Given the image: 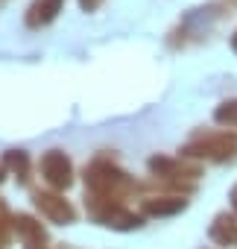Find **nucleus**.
Here are the masks:
<instances>
[{"label": "nucleus", "instance_id": "3", "mask_svg": "<svg viewBox=\"0 0 237 249\" xmlns=\"http://www.w3.org/2000/svg\"><path fill=\"white\" fill-rule=\"evenodd\" d=\"M217 120H222V123H231V126H237V100H234V103H222V106L217 108Z\"/></svg>", "mask_w": 237, "mask_h": 249}, {"label": "nucleus", "instance_id": "5", "mask_svg": "<svg viewBox=\"0 0 237 249\" xmlns=\"http://www.w3.org/2000/svg\"><path fill=\"white\" fill-rule=\"evenodd\" d=\"M231 44H234V50H237V36H234V38H231Z\"/></svg>", "mask_w": 237, "mask_h": 249}, {"label": "nucleus", "instance_id": "1", "mask_svg": "<svg viewBox=\"0 0 237 249\" xmlns=\"http://www.w3.org/2000/svg\"><path fill=\"white\" fill-rule=\"evenodd\" d=\"M190 153L211 156V159H231V156H237V135L234 132H228V135H211L199 147H190Z\"/></svg>", "mask_w": 237, "mask_h": 249}, {"label": "nucleus", "instance_id": "4", "mask_svg": "<svg viewBox=\"0 0 237 249\" xmlns=\"http://www.w3.org/2000/svg\"><path fill=\"white\" fill-rule=\"evenodd\" d=\"M231 205H234V211H237V188L231 191Z\"/></svg>", "mask_w": 237, "mask_h": 249}, {"label": "nucleus", "instance_id": "2", "mask_svg": "<svg viewBox=\"0 0 237 249\" xmlns=\"http://www.w3.org/2000/svg\"><path fill=\"white\" fill-rule=\"evenodd\" d=\"M211 234H214V240L217 243H234L237 240V223L231 220V217H217V223H214V229H211Z\"/></svg>", "mask_w": 237, "mask_h": 249}]
</instances>
